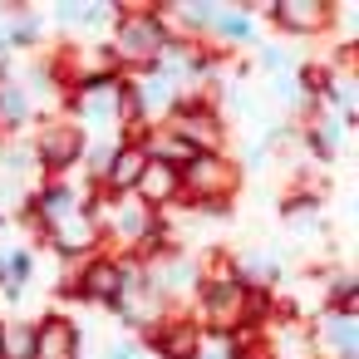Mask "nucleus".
<instances>
[{
	"label": "nucleus",
	"mask_w": 359,
	"mask_h": 359,
	"mask_svg": "<svg viewBox=\"0 0 359 359\" xmlns=\"http://www.w3.org/2000/svg\"><path fill=\"white\" fill-rule=\"evenodd\" d=\"M143 285V271L138 261L128 256H114V251H94L84 261H65V290L79 295V300H94V305H114L118 295L138 290Z\"/></svg>",
	"instance_id": "obj_1"
},
{
	"label": "nucleus",
	"mask_w": 359,
	"mask_h": 359,
	"mask_svg": "<svg viewBox=\"0 0 359 359\" xmlns=\"http://www.w3.org/2000/svg\"><path fill=\"white\" fill-rule=\"evenodd\" d=\"M104 45H109V55H114V65L123 74V69H148L163 55V45H172V40H168L163 20H158V6H128V11L118 6V20H114Z\"/></svg>",
	"instance_id": "obj_2"
},
{
	"label": "nucleus",
	"mask_w": 359,
	"mask_h": 359,
	"mask_svg": "<svg viewBox=\"0 0 359 359\" xmlns=\"http://www.w3.org/2000/svg\"><path fill=\"white\" fill-rule=\"evenodd\" d=\"M158 128H163L168 138H177L182 148H192V153H226V123H222V114H217L212 99H187V104H177Z\"/></svg>",
	"instance_id": "obj_3"
},
{
	"label": "nucleus",
	"mask_w": 359,
	"mask_h": 359,
	"mask_svg": "<svg viewBox=\"0 0 359 359\" xmlns=\"http://www.w3.org/2000/svg\"><path fill=\"white\" fill-rule=\"evenodd\" d=\"M182 202H231V192L241 187V168L226 153H192L182 168Z\"/></svg>",
	"instance_id": "obj_4"
},
{
	"label": "nucleus",
	"mask_w": 359,
	"mask_h": 359,
	"mask_svg": "<svg viewBox=\"0 0 359 359\" xmlns=\"http://www.w3.org/2000/svg\"><path fill=\"white\" fill-rule=\"evenodd\" d=\"M30 153H35V168H40L45 177H69V172L79 168V158H84V133H79L69 118H50V123L35 133Z\"/></svg>",
	"instance_id": "obj_5"
},
{
	"label": "nucleus",
	"mask_w": 359,
	"mask_h": 359,
	"mask_svg": "<svg viewBox=\"0 0 359 359\" xmlns=\"http://www.w3.org/2000/svg\"><path fill=\"white\" fill-rule=\"evenodd\" d=\"M266 15H271V25L280 35H295V40L320 35L334 20V11L325 6V0H276V6H266Z\"/></svg>",
	"instance_id": "obj_6"
},
{
	"label": "nucleus",
	"mask_w": 359,
	"mask_h": 359,
	"mask_svg": "<svg viewBox=\"0 0 359 359\" xmlns=\"http://www.w3.org/2000/svg\"><path fill=\"white\" fill-rule=\"evenodd\" d=\"M143 168H148V148L133 143V138H118V143H114V158H109V168H104V177H99V192H104V197H133Z\"/></svg>",
	"instance_id": "obj_7"
},
{
	"label": "nucleus",
	"mask_w": 359,
	"mask_h": 359,
	"mask_svg": "<svg viewBox=\"0 0 359 359\" xmlns=\"http://www.w3.org/2000/svg\"><path fill=\"white\" fill-rule=\"evenodd\" d=\"M45 241H50L65 261H84V256H94V251H104V236H99L94 212H74V217H65L60 226L45 231Z\"/></svg>",
	"instance_id": "obj_8"
},
{
	"label": "nucleus",
	"mask_w": 359,
	"mask_h": 359,
	"mask_svg": "<svg viewBox=\"0 0 359 359\" xmlns=\"http://www.w3.org/2000/svg\"><path fill=\"white\" fill-rule=\"evenodd\" d=\"M133 197H138L148 212H172V207H182V177H177V168L163 163V158H148V168H143Z\"/></svg>",
	"instance_id": "obj_9"
},
{
	"label": "nucleus",
	"mask_w": 359,
	"mask_h": 359,
	"mask_svg": "<svg viewBox=\"0 0 359 359\" xmlns=\"http://www.w3.org/2000/svg\"><path fill=\"white\" fill-rule=\"evenodd\" d=\"M143 349L158 354V359H197V349H202V330L192 325V315H168V320L148 334Z\"/></svg>",
	"instance_id": "obj_10"
},
{
	"label": "nucleus",
	"mask_w": 359,
	"mask_h": 359,
	"mask_svg": "<svg viewBox=\"0 0 359 359\" xmlns=\"http://www.w3.org/2000/svg\"><path fill=\"white\" fill-rule=\"evenodd\" d=\"M30 359H79V325L60 310L35 320V349Z\"/></svg>",
	"instance_id": "obj_11"
},
{
	"label": "nucleus",
	"mask_w": 359,
	"mask_h": 359,
	"mask_svg": "<svg viewBox=\"0 0 359 359\" xmlns=\"http://www.w3.org/2000/svg\"><path fill=\"white\" fill-rule=\"evenodd\" d=\"M207 45H222V50H246V45H261V35H256V11H246V6H222Z\"/></svg>",
	"instance_id": "obj_12"
},
{
	"label": "nucleus",
	"mask_w": 359,
	"mask_h": 359,
	"mask_svg": "<svg viewBox=\"0 0 359 359\" xmlns=\"http://www.w3.org/2000/svg\"><path fill=\"white\" fill-rule=\"evenodd\" d=\"M30 118H35L30 94L15 84L11 69H0V138H15L20 128H30Z\"/></svg>",
	"instance_id": "obj_13"
},
{
	"label": "nucleus",
	"mask_w": 359,
	"mask_h": 359,
	"mask_svg": "<svg viewBox=\"0 0 359 359\" xmlns=\"http://www.w3.org/2000/svg\"><path fill=\"white\" fill-rule=\"evenodd\" d=\"M40 35H45V20L35 11H20V6L0 11V40H6V50H30V45H40Z\"/></svg>",
	"instance_id": "obj_14"
},
{
	"label": "nucleus",
	"mask_w": 359,
	"mask_h": 359,
	"mask_svg": "<svg viewBox=\"0 0 359 359\" xmlns=\"http://www.w3.org/2000/svg\"><path fill=\"white\" fill-rule=\"evenodd\" d=\"M320 310H339V315H359V280L349 271H330L325 276V295Z\"/></svg>",
	"instance_id": "obj_15"
},
{
	"label": "nucleus",
	"mask_w": 359,
	"mask_h": 359,
	"mask_svg": "<svg viewBox=\"0 0 359 359\" xmlns=\"http://www.w3.org/2000/svg\"><path fill=\"white\" fill-rule=\"evenodd\" d=\"M35 349V320H6V359H30Z\"/></svg>",
	"instance_id": "obj_16"
},
{
	"label": "nucleus",
	"mask_w": 359,
	"mask_h": 359,
	"mask_svg": "<svg viewBox=\"0 0 359 359\" xmlns=\"http://www.w3.org/2000/svg\"><path fill=\"white\" fill-rule=\"evenodd\" d=\"M197 359H241V349H236V339H207V334H202Z\"/></svg>",
	"instance_id": "obj_17"
},
{
	"label": "nucleus",
	"mask_w": 359,
	"mask_h": 359,
	"mask_svg": "<svg viewBox=\"0 0 359 359\" xmlns=\"http://www.w3.org/2000/svg\"><path fill=\"white\" fill-rule=\"evenodd\" d=\"M104 359H148V349H143V339H114Z\"/></svg>",
	"instance_id": "obj_18"
},
{
	"label": "nucleus",
	"mask_w": 359,
	"mask_h": 359,
	"mask_svg": "<svg viewBox=\"0 0 359 359\" xmlns=\"http://www.w3.org/2000/svg\"><path fill=\"white\" fill-rule=\"evenodd\" d=\"M0 359H6V320H0Z\"/></svg>",
	"instance_id": "obj_19"
}]
</instances>
